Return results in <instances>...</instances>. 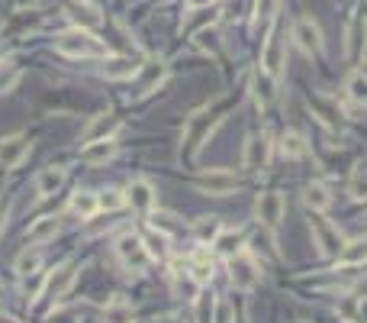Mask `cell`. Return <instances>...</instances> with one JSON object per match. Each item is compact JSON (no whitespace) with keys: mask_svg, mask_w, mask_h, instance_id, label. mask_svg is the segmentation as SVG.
<instances>
[{"mask_svg":"<svg viewBox=\"0 0 367 323\" xmlns=\"http://www.w3.org/2000/svg\"><path fill=\"white\" fill-rule=\"evenodd\" d=\"M142 71V68H139ZM165 81V65L161 62H148L146 71H142V81H139V94H148L155 91V85H161Z\"/></svg>","mask_w":367,"mask_h":323,"instance_id":"4316f807","label":"cell"},{"mask_svg":"<svg viewBox=\"0 0 367 323\" xmlns=\"http://www.w3.org/2000/svg\"><path fill=\"white\" fill-rule=\"evenodd\" d=\"M216 301L213 295H197V323H213Z\"/></svg>","mask_w":367,"mask_h":323,"instance_id":"1f68e13d","label":"cell"},{"mask_svg":"<svg viewBox=\"0 0 367 323\" xmlns=\"http://www.w3.org/2000/svg\"><path fill=\"white\" fill-rule=\"evenodd\" d=\"M348 194L354 197V201H364L367 204V171L364 169H358L351 175V184H348Z\"/></svg>","mask_w":367,"mask_h":323,"instance_id":"d6a6232c","label":"cell"},{"mask_svg":"<svg viewBox=\"0 0 367 323\" xmlns=\"http://www.w3.org/2000/svg\"><path fill=\"white\" fill-rule=\"evenodd\" d=\"M222 226H219V220H200V223L194 226V233H197V239H203V243H207V239H216V233H219Z\"/></svg>","mask_w":367,"mask_h":323,"instance_id":"8d00e7d4","label":"cell"},{"mask_svg":"<svg viewBox=\"0 0 367 323\" xmlns=\"http://www.w3.org/2000/svg\"><path fill=\"white\" fill-rule=\"evenodd\" d=\"M251 243H255V249H258V253H264V255H268V259H278V249H274V239H270V230H268V226H264V230L261 233H255V239H251Z\"/></svg>","mask_w":367,"mask_h":323,"instance_id":"836d02e7","label":"cell"},{"mask_svg":"<svg viewBox=\"0 0 367 323\" xmlns=\"http://www.w3.org/2000/svg\"><path fill=\"white\" fill-rule=\"evenodd\" d=\"M310 110L316 113L326 127H332V129H339V123H341V110H339V104L335 100H329V97H312L310 100Z\"/></svg>","mask_w":367,"mask_h":323,"instance_id":"d6986e66","label":"cell"},{"mask_svg":"<svg viewBox=\"0 0 367 323\" xmlns=\"http://www.w3.org/2000/svg\"><path fill=\"white\" fill-rule=\"evenodd\" d=\"M68 16L75 20V26H77V29H97L100 23H104V20H100L97 10L87 7V4H75V7L68 10Z\"/></svg>","mask_w":367,"mask_h":323,"instance_id":"cb8c5ba5","label":"cell"},{"mask_svg":"<svg viewBox=\"0 0 367 323\" xmlns=\"http://www.w3.org/2000/svg\"><path fill=\"white\" fill-rule=\"evenodd\" d=\"M280 149H284L287 159H300V155H306V139L300 133H287L284 142H280Z\"/></svg>","mask_w":367,"mask_h":323,"instance_id":"4dcf8cb0","label":"cell"},{"mask_svg":"<svg viewBox=\"0 0 367 323\" xmlns=\"http://www.w3.org/2000/svg\"><path fill=\"white\" fill-rule=\"evenodd\" d=\"M52 323H75L71 317H52Z\"/></svg>","mask_w":367,"mask_h":323,"instance_id":"b9f144b4","label":"cell"},{"mask_svg":"<svg viewBox=\"0 0 367 323\" xmlns=\"http://www.w3.org/2000/svg\"><path fill=\"white\" fill-rule=\"evenodd\" d=\"M136 211H142V213H148L155 207V188L148 181H132L129 184V197H126Z\"/></svg>","mask_w":367,"mask_h":323,"instance_id":"ac0fdd59","label":"cell"},{"mask_svg":"<svg viewBox=\"0 0 367 323\" xmlns=\"http://www.w3.org/2000/svg\"><path fill=\"white\" fill-rule=\"evenodd\" d=\"M97 204H100V211H119V207L126 204V197L110 188V191H104V194H97Z\"/></svg>","mask_w":367,"mask_h":323,"instance_id":"d590c367","label":"cell"},{"mask_svg":"<svg viewBox=\"0 0 367 323\" xmlns=\"http://www.w3.org/2000/svg\"><path fill=\"white\" fill-rule=\"evenodd\" d=\"M116 259L123 262L126 268H136V272H142V268L148 265V249L146 243H142V236H136V233H123V236L116 239Z\"/></svg>","mask_w":367,"mask_h":323,"instance_id":"277c9868","label":"cell"},{"mask_svg":"<svg viewBox=\"0 0 367 323\" xmlns=\"http://www.w3.org/2000/svg\"><path fill=\"white\" fill-rule=\"evenodd\" d=\"M361 323H367V297L361 301Z\"/></svg>","mask_w":367,"mask_h":323,"instance_id":"60d3db41","label":"cell"},{"mask_svg":"<svg viewBox=\"0 0 367 323\" xmlns=\"http://www.w3.org/2000/svg\"><path fill=\"white\" fill-rule=\"evenodd\" d=\"M268 162H270V139H268V136H248L242 165L248 171H264V169H268Z\"/></svg>","mask_w":367,"mask_h":323,"instance_id":"8fae6325","label":"cell"},{"mask_svg":"<svg viewBox=\"0 0 367 323\" xmlns=\"http://www.w3.org/2000/svg\"><path fill=\"white\" fill-rule=\"evenodd\" d=\"M341 265H364L367 262V239H354V243H345V249L339 253Z\"/></svg>","mask_w":367,"mask_h":323,"instance_id":"484cf974","label":"cell"},{"mask_svg":"<svg viewBox=\"0 0 367 323\" xmlns=\"http://www.w3.org/2000/svg\"><path fill=\"white\" fill-rule=\"evenodd\" d=\"M213 246L219 255H226V259H232V255H239L245 249V236L239 230H219L213 239Z\"/></svg>","mask_w":367,"mask_h":323,"instance_id":"e0dca14e","label":"cell"},{"mask_svg":"<svg viewBox=\"0 0 367 323\" xmlns=\"http://www.w3.org/2000/svg\"><path fill=\"white\" fill-rule=\"evenodd\" d=\"M0 323H16V320H10V317H4V320H0Z\"/></svg>","mask_w":367,"mask_h":323,"instance_id":"bcb514c9","label":"cell"},{"mask_svg":"<svg viewBox=\"0 0 367 323\" xmlns=\"http://www.w3.org/2000/svg\"><path fill=\"white\" fill-rule=\"evenodd\" d=\"M119 129V117L116 113H100L94 117V123L84 133V142H97V139H113V133Z\"/></svg>","mask_w":367,"mask_h":323,"instance_id":"5bb4252c","label":"cell"},{"mask_svg":"<svg viewBox=\"0 0 367 323\" xmlns=\"http://www.w3.org/2000/svg\"><path fill=\"white\" fill-rule=\"evenodd\" d=\"M310 230H312V239H316L319 253L326 255V259H339V253L345 249V239H341L339 226H332L326 217H322V213L312 211V217H310Z\"/></svg>","mask_w":367,"mask_h":323,"instance_id":"3957f363","label":"cell"},{"mask_svg":"<svg viewBox=\"0 0 367 323\" xmlns=\"http://www.w3.org/2000/svg\"><path fill=\"white\" fill-rule=\"evenodd\" d=\"M158 323H180V320H177V317H161Z\"/></svg>","mask_w":367,"mask_h":323,"instance_id":"7bdbcfd3","label":"cell"},{"mask_svg":"<svg viewBox=\"0 0 367 323\" xmlns=\"http://www.w3.org/2000/svg\"><path fill=\"white\" fill-rule=\"evenodd\" d=\"M345 91L354 104H367V78L361 75V71H351L348 81H345Z\"/></svg>","mask_w":367,"mask_h":323,"instance_id":"f546056e","label":"cell"},{"mask_svg":"<svg viewBox=\"0 0 367 323\" xmlns=\"http://www.w3.org/2000/svg\"><path fill=\"white\" fill-rule=\"evenodd\" d=\"M284 62H287L284 36H280V29H274V33H270V39L264 43V52H261V68H264V71H270V75L278 78L280 71H284Z\"/></svg>","mask_w":367,"mask_h":323,"instance_id":"9c48e42d","label":"cell"},{"mask_svg":"<svg viewBox=\"0 0 367 323\" xmlns=\"http://www.w3.org/2000/svg\"><path fill=\"white\" fill-rule=\"evenodd\" d=\"M303 201H306V207H310V211H316V213H322L329 204H332V197H329L326 184H319V181H312L310 188H306Z\"/></svg>","mask_w":367,"mask_h":323,"instance_id":"d4e9b609","label":"cell"},{"mask_svg":"<svg viewBox=\"0 0 367 323\" xmlns=\"http://www.w3.org/2000/svg\"><path fill=\"white\" fill-rule=\"evenodd\" d=\"M284 194H278V191H264V194H258V204H255V213L258 220H261V226H268V230H278L280 220H284Z\"/></svg>","mask_w":367,"mask_h":323,"instance_id":"8992f818","label":"cell"},{"mask_svg":"<svg viewBox=\"0 0 367 323\" xmlns=\"http://www.w3.org/2000/svg\"><path fill=\"white\" fill-rule=\"evenodd\" d=\"M361 75H364V78H367V62H364V65H361Z\"/></svg>","mask_w":367,"mask_h":323,"instance_id":"f6af8a7d","label":"cell"},{"mask_svg":"<svg viewBox=\"0 0 367 323\" xmlns=\"http://www.w3.org/2000/svg\"><path fill=\"white\" fill-rule=\"evenodd\" d=\"M278 7H280V0H258V4H255V16H258V20H274Z\"/></svg>","mask_w":367,"mask_h":323,"instance_id":"74e56055","label":"cell"},{"mask_svg":"<svg viewBox=\"0 0 367 323\" xmlns=\"http://www.w3.org/2000/svg\"><path fill=\"white\" fill-rule=\"evenodd\" d=\"M197 188L207 191V194H213V197H222V194H232V191L239 188V178L232 175V171H222V169L203 171V175L197 178Z\"/></svg>","mask_w":367,"mask_h":323,"instance_id":"30bf717a","label":"cell"},{"mask_svg":"<svg viewBox=\"0 0 367 323\" xmlns=\"http://www.w3.org/2000/svg\"><path fill=\"white\" fill-rule=\"evenodd\" d=\"M146 249H148V255H152V259H165L168 255V249H165V236H148L146 239Z\"/></svg>","mask_w":367,"mask_h":323,"instance_id":"f35d334b","label":"cell"},{"mask_svg":"<svg viewBox=\"0 0 367 323\" xmlns=\"http://www.w3.org/2000/svg\"><path fill=\"white\" fill-rule=\"evenodd\" d=\"M55 49L68 58H90V55H106L104 43H97L87 29H68L55 39Z\"/></svg>","mask_w":367,"mask_h":323,"instance_id":"7a4b0ae2","label":"cell"},{"mask_svg":"<svg viewBox=\"0 0 367 323\" xmlns=\"http://www.w3.org/2000/svg\"><path fill=\"white\" fill-rule=\"evenodd\" d=\"M71 213H77V217L81 220H90L94 217V213L100 211V204H97V194H94V191H75V194H71Z\"/></svg>","mask_w":367,"mask_h":323,"instance_id":"44dd1931","label":"cell"},{"mask_svg":"<svg viewBox=\"0 0 367 323\" xmlns=\"http://www.w3.org/2000/svg\"><path fill=\"white\" fill-rule=\"evenodd\" d=\"M229 278H232V285H236L239 291H251L258 288V281H261V272H258V262L251 259L248 253H239L229 259Z\"/></svg>","mask_w":367,"mask_h":323,"instance_id":"5b68a950","label":"cell"},{"mask_svg":"<svg viewBox=\"0 0 367 323\" xmlns=\"http://www.w3.org/2000/svg\"><path fill=\"white\" fill-rule=\"evenodd\" d=\"M55 233H58V220H55V217H39V220H35V223L26 230V239L35 246V243H45V239H52Z\"/></svg>","mask_w":367,"mask_h":323,"instance_id":"603a6c76","label":"cell"},{"mask_svg":"<svg viewBox=\"0 0 367 323\" xmlns=\"http://www.w3.org/2000/svg\"><path fill=\"white\" fill-rule=\"evenodd\" d=\"M293 39H297V46L303 52H310V55L322 52V29H319V23L312 20V16H300V20L293 23Z\"/></svg>","mask_w":367,"mask_h":323,"instance_id":"52a82bcc","label":"cell"},{"mask_svg":"<svg viewBox=\"0 0 367 323\" xmlns=\"http://www.w3.org/2000/svg\"><path fill=\"white\" fill-rule=\"evenodd\" d=\"M16 81H20V68L13 62H0V94L10 91Z\"/></svg>","mask_w":367,"mask_h":323,"instance_id":"e575fe53","label":"cell"},{"mask_svg":"<svg viewBox=\"0 0 367 323\" xmlns=\"http://www.w3.org/2000/svg\"><path fill=\"white\" fill-rule=\"evenodd\" d=\"M300 323H303V320H300Z\"/></svg>","mask_w":367,"mask_h":323,"instance_id":"7dc6e473","label":"cell"},{"mask_svg":"<svg viewBox=\"0 0 367 323\" xmlns=\"http://www.w3.org/2000/svg\"><path fill=\"white\" fill-rule=\"evenodd\" d=\"M113 155H116V142L113 139L87 142V146L81 149V162H87V165H104V162H110Z\"/></svg>","mask_w":367,"mask_h":323,"instance_id":"9a60e30c","label":"cell"},{"mask_svg":"<svg viewBox=\"0 0 367 323\" xmlns=\"http://www.w3.org/2000/svg\"><path fill=\"white\" fill-rule=\"evenodd\" d=\"M222 123V107H207V110L194 113L187 123V129H184V142H187V152L197 155L200 152V146L209 139V133H213L216 127Z\"/></svg>","mask_w":367,"mask_h":323,"instance_id":"6da1fadb","label":"cell"},{"mask_svg":"<svg viewBox=\"0 0 367 323\" xmlns=\"http://www.w3.org/2000/svg\"><path fill=\"white\" fill-rule=\"evenodd\" d=\"M251 91H255L258 107H268L270 100H274V75L264 71V68H258L255 78H251Z\"/></svg>","mask_w":367,"mask_h":323,"instance_id":"ffe728a7","label":"cell"},{"mask_svg":"<svg viewBox=\"0 0 367 323\" xmlns=\"http://www.w3.org/2000/svg\"><path fill=\"white\" fill-rule=\"evenodd\" d=\"M136 75H139V65L132 62V58H110L104 65V78H110V81H129Z\"/></svg>","mask_w":367,"mask_h":323,"instance_id":"7402d4cb","label":"cell"},{"mask_svg":"<svg viewBox=\"0 0 367 323\" xmlns=\"http://www.w3.org/2000/svg\"><path fill=\"white\" fill-rule=\"evenodd\" d=\"M209 4H216V0H187V7L200 10V7H209Z\"/></svg>","mask_w":367,"mask_h":323,"instance_id":"ab89813d","label":"cell"},{"mask_svg":"<svg viewBox=\"0 0 367 323\" xmlns=\"http://www.w3.org/2000/svg\"><path fill=\"white\" fill-rule=\"evenodd\" d=\"M104 323H136L132 320V307L126 301H110L106 304V310H104Z\"/></svg>","mask_w":367,"mask_h":323,"instance_id":"f1b7e54d","label":"cell"},{"mask_svg":"<svg viewBox=\"0 0 367 323\" xmlns=\"http://www.w3.org/2000/svg\"><path fill=\"white\" fill-rule=\"evenodd\" d=\"M39 268H42V253L39 249H26V253H20V259H16V275L29 278V275H39Z\"/></svg>","mask_w":367,"mask_h":323,"instance_id":"83f0119b","label":"cell"},{"mask_svg":"<svg viewBox=\"0 0 367 323\" xmlns=\"http://www.w3.org/2000/svg\"><path fill=\"white\" fill-rule=\"evenodd\" d=\"M364 49H367V20L358 14L351 23H348L345 52H348V58H364Z\"/></svg>","mask_w":367,"mask_h":323,"instance_id":"7c38bea8","label":"cell"},{"mask_svg":"<svg viewBox=\"0 0 367 323\" xmlns=\"http://www.w3.org/2000/svg\"><path fill=\"white\" fill-rule=\"evenodd\" d=\"M75 278H77V272H75V262H65L62 268H58L55 275H52L49 281H45V295L49 297H62L65 291L75 285Z\"/></svg>","mask_w":367,"mask_h":323,"instance_id":"2e32d148","label":"cell"},{"mask_svg":"<svg viewBox=\"0 0 367 323\" xmlns=\"http://www.w3.org/2000/svg\"><path fill=\"white\" fill-rule=\"evenodd\" d=\"M4 220H7V213H4V207H0V230H4Z\"/></svg>","mask_w":367,"mask_h":323,"instance_id":"ee69618b","label":"cell"},{"mask_svg":"<svg viewBox=\"0 0 367 323\" xmlns=\"http://www.w3.org/2000/svg\"><path fill=\"white\" fill-rule=\"evenodd\" d=\"M29 136L26 133H13L7 139H0V169H16L23 159L29 155Z\"/></svg>","mask_w":367,"mask_h":323,"instance_id":"ba28073f","label":"cell"},{"mask_svg":"<svg viewBox=\"0 0 367 323\" xmlns=\"http://www.w3.org/2000/svg\"><path fill=\"white\" fill-rule=\"evenodd\" d=\"M65 178H68V171L62 169V165H49V169H42L39 178H35V191H39V197H52L62 191Z\"/></svg>","mask_w":367,"mask_h":323,"instance_id":"4fadbf2b","label":"cell"}]
</instances>
